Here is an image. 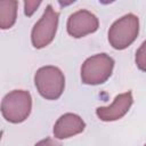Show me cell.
Returning <instances> with one entry per match:
<instances>
[{
	"instance_id": "obj_14",
	"label": "cell",
	"mask_w": 146,
	"mask_h": 146,
	"mask_svg": "<svg viewBox=\"0 0 146 146\" xmlns=\"http://www.w3.org/2000/svg\"><path fill=\"white\" fill-rule=\"evenodd\" d=\"M144 146H146V144H145V145H144Z\"/></svg>"
},
{
	"instance_id": "obj_5",
	"label": "cell",
	"mask_w": 146,
	"mask_h": 146,
	"mask_svg": "<svg viewBox=\"0 0 146 146\" xmlns=\"http://www.w3.org/2000/svg\"><path fill=\"white\" fill-rule=\"evenodd\" d=\"M59 15L51 5L46 7L41 18L34 24L31 32V41L34 48L41 49L49 46L55 39L58 27Z\"/></svg>"
},
{
	"instance_id": "obj_10",
	"label": "cell",
	"mask_w": 146,
	"mask_h": 146,
	"mask_svg": "<svg viewBox=\"0 0 146 146\" xmlns=\"http://www.w3.org/2000/svg\"><path fill=\"white\" fill-rule=\"evenodd\" d=\"M135 62H136L137 67L140 71L146 72V40L137 49L136 56H135Z\"/></svg>"
},
{
	"instance_id": "obj_12",
	"label": "cell",
	"mask_w": 146,
	"mask_h": 146,
	"mask_svg": "<svg viewBox=\"0 0 146 146\" xmlns=\"http://www.w3.org/2000/svg\"><path fill=\"white\" fill-rule=\"evenodd\" d=\"M34 146H62V145L52 138H46V139H42L39 143H36Z\"/></svg>"
},
{
	"instance_id": "obj_11",
	"label": "cell",
	"mask_w": 146,
	"mask_h": 146,
	"mask_svg": "<svg viewBox=\"0 0 146 146\" xmlns=\"http://www.w3.org/2000/svg\"><path fill=\"white\" fill-rule=\"evenodd\" d=\"M40 5H41V1H31V0L24 1V14L29 17L32 16L36 11Z\"/></svg>"
},
{
	"instance_id": "obj_9",
	"label": "cell",
	"mask_w": 146,
	"mask_h": 146,
	"mask_svg": "<svg viewBox=\"0 0 146 146\" xmlns=\"http://www.w3.org/2000/svg\"><path fill=\"white\" fill-rule=\"evenodd\" d=\"M17 6L18 2L15 0L0 1V27L2 30H8L16 23Z\"/></svg>"
},
{
	"instance_id": "obj_4",
	"label": "cell",
	"mask_w": 146,
	"mask_h": 146,
	"mask_svg": "<svg viewBox=\"0 0 146 146\" xmlns=\"http://www.w3.org/2000/svg\"><path fill=\"white\" fill-rule=\"evenodd\" d=\"M139 19L133 14H127L115 21L108 30V42L116 50L128 48L138 36Z\"/></svg>"
},
{
	"instance_id": "obj_8",
	"label": "cell",
	"mask_w": 146,
	"mask_h": 146,
	"mask_svg": "<svg viewBox=\"0 0 146 146\" xmlns=\"http://www.w3.org/2000/svg\"><path fill=\"white\" fill-rule=\"evenodd\" d=\"M84 128L86 123L81 116L74 113H65L56 121L52 132L57 139H67L81 133Z\"/></svg>"
},
{
	"instance_id": "obj_7",
	"label": "cell",
	"mask_w": 146,
	"mask_h": 146,
	"mask_svg": "<svg viewBox=\"0 0 146 146\" xmlns=\"http://www.w3.org/2000/svg\"><path fill=\"white\" fill-rule=\"evenodd\" d=\"M133 103V97L131 91H127L117 95L114 102L108 106H100L96 110V115L99 120L104 122H112L122 119L130 110Z\"/></svg>"
},
{
	"instance_id": "obj_3",
	"label": "cell",
	"mask_w": 146,
	"mask_h": 146,
	"mask_svg": "<svg viewBox=\"0 0 146 146\" xmlns=\"http://www.w3.org/2000/svg\"><path fill=\"white\" fill-rule=\"evenodd\" d=\"M32 110V97L26 90H13L1 102V113L6 121L21 123L25 121Z\"/></svg>"
},
{
	"instance_id": "obj_1",
	"label": "cell",
	"mask_w": 146,
	"mask_h": 146,
	"mask_svg": "<svg viewBox=\"0 0 146 146\" xmlns=\"http://www.w3.org/2000/svg\"><path fill=\"white\" fill-rule=\"evenodd\" d=\"M34 84L44 99L56 100L64 91L65 76L56 66H42L34 74Z\"/></svg>"
},
{
	"instance_id": "obj_6",
	"label": "cell",
	"mask_w": 146,
	"mask_h": 146,
	"mask_svg": "<svg viewBox=\"0 0 146 146\" xmlns=\"http://www.w3.org/2000/svg\"><path fill=\"white\" fill-rule=\"evenodd\" d=\"M98 27L99 21L97 16L86 9L78 10L70 15L66 23L67 33L75 39H80L88 34H91L96 32Z\"/></svg>"
},
{
	"instance_id": "obj_13",
	"label": "cell",
	"mask_w": 146,
	"mask_h": 146,
	"mask_svg": "<svg viewBox=\"0 0 146 146\" xmlns=\"http://www.w3.org/2000/svg\"><path fill=\"white\" fill-rule=\"evenodd\" d=\"M74 1H70V2H62V1H59V5L60 6H67V5H71V3H73Z\"/></svg>"
},
{
	"instance_id": "obj_2",
	"label": "cell",
	"mask_w": 146,
	"mask_h": 146,
	"mask_svg": "<svg viewBox=\"0 0 146 146\" xmlns=\"http://www.w3.org/2000/svg\"><path fill=\"white\" fill-rule=\"evenodd\" d=\"M114 59L107 54H96L87 58L81 66V80L84 84L97 86L106 82L112 75Z\"/></svg>"
}]
</instances>
